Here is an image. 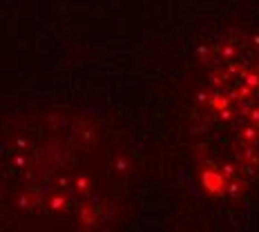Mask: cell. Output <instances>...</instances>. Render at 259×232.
I'll return each instance as SVG.
<instances>
[{
  "label": "cell",
  "mask_w": 259,
  "mask_h": 232,
  "mask_svg": "<svg viewBox=\"0 0 259 232\" xmlns=\"http://www.w3.org/2000/svg\"><path fill=\"white\" fill-rule=\"evenodd\" d=\"M134 156L103 118L42 107L0 123V230H105L121 221Z\"/></svg>",
  "instance_id": "6da1fadb"
},
{
  "label": "cell",
  "mask_w": 259,
  "mask_h": 232,
  "mask_svg": "<svg viewBox=\"0 0 259 232\" xmlns=\"http://www.w3.org/2000/svg\"><path fill=\"white\" fill-rule=\"evenodd\" d=\"M190 138L199 185L212 201H244L259 185V31L233 29L203 50Z\"/></svg>",
  "instance_id": "7a4b0ae2"
}]
</instances>
